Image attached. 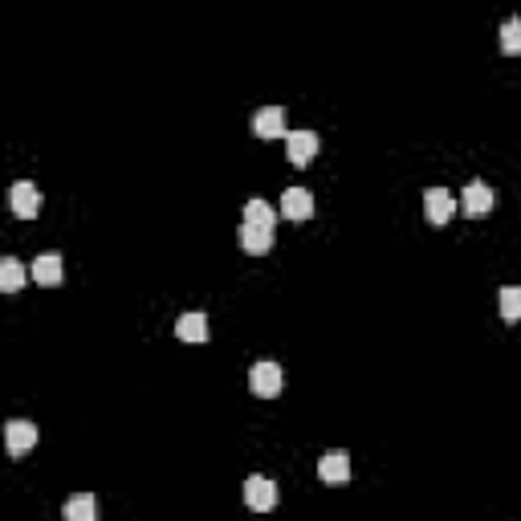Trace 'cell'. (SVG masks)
<instances>
[{
	"label": "cell",
	"mask_w": 521,
	"mask_h": 521,
	"mask_svg": "<svg viewBox=\"0 0 521 521\" xmlns=\"http://www.w3.org/2000/svg\"><path fill=\"white\" fill-rule=\"evenodd\" d=\"M249 391H252V396H260V399L281 396V367H277V363H269V358L252 363V371H249Z\"/></svg>",
	"instance_id": "cell-1"
},
{
	"label": "cell",
	"mask_w": 521,
	"mask_h": 521,
	"mask_svg": "<svg viewBox=\"0 0 521 521\" xmlns=\"http://www.w3.org/2000/svg\"><path fill=\"white\" fill-rule=\"evenodd\" d=\"M244 501H249V509H257V513H269L273 505H277V485H273L269 477L252 473L249 481H244Z\"/></svg>",
	"instance_id": "cell-2"
},
{
	"label": "cell",
	"mask_w": 521,
	"mask_h": 521,
	"mask_svg": "<svg viewBox=\"0 0 521 521\" xmlns=\"http://www.w3.org/2000/svg\"><path fill=\"white\" fill-rule=\"evenodd\" d=\"M33 445H37V424H33V420H9V428H4V448H9V456H25Z\"/></svg>",
	"instance_id": "cell-3"
},
{
	"label": "cell",
	"mask_w": 521,
	"mask_h": 521,
	"mask_svg": "<svg viewBox=\"0 0 521 521\" xmlns=\"http://www.w3.org/2000/svg\"><path fill=\"white\" fill-rule=\"evenodd\" d=\"M424 212H428V220L440 228V224H448L453 220V212H456V196L453 192H445V188H428L424 192Z\"/></svg>",
	"instance_id": "cell-4"
},
{
	"label": "cell",
	"mask_w": 521,
	"mask_h": 521,
	"mask_svg": "<svg viewBox=\"0 0 521 521\" xmlns=\"http://www.w3.org/2000/svg\"><path fill=\"white\" fill-rule=\"evenodd\" d=\"M9 204H12V212H17L20 220H33V216L41 212V192H37V184H29V180H20V184H12Z\"/></svg>",
	"instance_id": "cell-5"
},
{
	"label": "cell",
	"mask_w": 521,
	"mask_h": 521,
	"mask_svg": "<svg viewBox=\"0 0 521 521\" xmlns=\"http://www.w3.org/2000/svg\"><path fill=\"white\" fill-rule=\"evenodd\" d=\"M285 155H290L293 167H306L314 155H318V135L314 131H290L285 135Z\"/></svg>",
	"instance_id": "cell-6"
},
{
	"label": "cell",
	"mask_w": 521,
	"mask_h": 521,
	"mask_svg": "<svg viewBox=\"0 0 521 521\" xmlns=\"http://www.w3.org/2000/svg\"><path fill=\"white\" fill-rule=\"evenodd\" d=\"M252 135L257 139H281V135H290L285 131V110L281 107H265L252 115Z\"/></svg>",
	"instance_id": "cell-7"
},
{
	"label": "cell",
	"mask_w": 521,
	"mask_h": 521,
	"mask_svg": "<svg viewBox=\"0 0 521 521\" xmlns=\"http://www.w3.org/2000/svg\"><path fill=\"white\" fill-rule=\"evenodd\" d=\"M281 216L309 220V216H314V196H309L306 188H285V192H281Z\"/></svg>",
	"instance_id": "cell-8"
},
{
	"label": "cell",
	"mask_w": 521,
	"mask_h": 521,
	"mask_svg": "<svg viewBox=\"0 0 521 521\" xmlns=\"http://www.w3.org/2000/svg\"><path fill=\"white\" fill-rule=\"evenodd\" d=\"M461 208H464V216H485L493 208V188L485 184V180H473V184L461 192Z\"/></svg>",
	"instance_id": "cell-9"
},
{
	"label": "cell",
	"mask_w": 521,
	"mask_h": 521,
	"mask_svg": "<svg viewBox=\"0 0 521 521\" xmlns=\"http://www.w3.org/2000/svg\"><path fill=\"white\" fill-rule=\"evenodd\" d=\"M318 477H322V481H330V485H342L350 477V456L342 453V448H330V453H322Z\"/></svg>",
	"instance_id": "cell-10"
},
{
	"label": "cell",
	"mask_w": 521,
	"mask_h": 521,
	"mask_svg": "<svg viewBox=\"0 0 521 521\" xmlns=\"http://www.w3.org/2000/svg\"><path fill=\"white\" fill-rule=\"evenodd\" d=\"M61 273H66V265H61V252H41V257L33 260L29 277L37 281V285H61Z\"/></svg>",
	"instance_id": "cell-11"
},
{
	"label": "cell",
	"mask_w": 521,
	"mask_h": 521,
	"mask_svg": "<svg viewBox=\"0 0 521 521\" xmlns=\"http://www.w3.org/2000/svg\"><path fill=\"white\" fill-rule=\"evenodd\" d=\"M61 513H66V521H98V497L94 493H74Z\"/></svg>",
	"instance_id": "cell-12"
},
{
	"label": "cell",
	"mask_w": 521,
	"mask_h": 521,
	"mask_svg": "<svg viewBox=\"0 0 521 521\" xmlns=\"http://www.w3.org/2000/svg\"><path fill=\"white\" fill-rule=\"evenodd\" d=\"M241 249L252 257H265L273 249V228H257V224H244L241 228Z\"/></svg>",
	"instance_id": "cell-13"
},
{
	"label": "cell",
	"mask_w": 521,
	"mask_h": 521,
	"mask_svg": "<svg viewBox=\"0 0 521 521\" xmlns=\"http://www.w3.org/2000/svg\"><path fill=\"white\" fill-rule=\"evenodd\" d=\"M175 334L184 338V342H208V314H184V318L175 322Z\"/></svg>",
	"instance_id": "cell-14"
},
{
	"label": "cell",
	"mask_w": 521,
	"mask_h": 521,
	"mask_svg": "<svg viewBox=\"0 0 521 521\" xmlns=\"http://www.w3.org/2000/svg\"><path fill=\"white\" fill-rule=\"evenodd\" d=\"M25 277H29V273H25V265H20L17 257L0 260V290H4V293H17L20 285H25Z\"/></svg>",
	"instance_id": "cell-15"
},
{
	"label": "cell",
	"mask_w": 521,
	"mask_h": 521,
	"mask_svg": "<svg viewBox=\"0 0 521 521\" xmlns=\"http://www.w3.org/2000/svg\"><path fill=\"white\" fill-rule=\"evenodd\" d=\"M244 224H257V228H273V224H277V212H273L265 200H249V204H244Z\"/></svg>",
	"instance_id": "cell-16"
},
{
	"label": "cell",
	"mask_w": 521,
	"mask_h": 521,
	"mask_svg": "<svg viewBox=\"0 0 521 521\" xmlns=\"http://www.w3.org/2000/svg\"><path fill=\"white\" fill-rule=\"evenodd\" d=\"M501 318L521 322V285H505L501 290Z\"/></svg>",
	"instance_id": "cell-17"
},
{
	"label": "cell",
	"mask_w": 521,
	"mask_h": 521,
	"mask_svg": "<svg viewBox=\"0 0 521 521\" xmlns=\"http://www.w3.org/2000/svg\"><path fill=\"white\" fill-rule=\"evenodd\" d=\"M501 49L505 53H513V58L521 53V17H509L501 25Z\"/></svg>",
	"instance_id": "cell-18"
}]
</instances>
